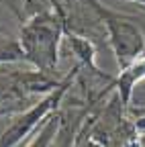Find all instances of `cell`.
I'll return each instance as SVG.
<instances>
[{
  "instance_id": "4",
  "label": "cell",
  "mask_w": 145,
  "mask_h": 147,
  "mask_svg": "<svg viewBox=\"0 0 145 147\" xmlns=\"http://www.w3.org/2000/svg\"><path fill=\"white\" fill-rule=\"evenodd\" d=\"M57 131H59V117L47 119L45 127L37 133V137L33 139V143H31L29 147H49V145H51V139L57 135Z\"/></svg>"
},
{
  "instance_id": "3",
  "label": "cell",
  "mask_w": 145,
  "mask_h": 147,
  "mask_svg": "<svg viewBox=\"0 0 145 147\" xmlns=\"http://www.w3.org/2000/svg\"><path fill=\"white\" fill-rule=\"evenodd\" d=\"M143 78H145V55H141L139 59H135L129 67L121 69V76H119V80H117L121 104H129L133 86H135L139 80H143Z\"/></svg>"
},
{
  "instance_id": "5",
  "label": "cell",
  "mask_w": 145,
  "mask_h": 147,
  "mask_svg": "<svg viewBox=\"0 0 145 147\" xmlns=\"http://www.w3.org/2000/svg\"><path fill=\"white\" fill-rule=\"evenodd\" d=\"M10 98H21L19 90H16V86H14L12 74L8 78H0V102H6Z\"/></svg>"
},
{
  "instance_id": "1",
  "label": "cell",
  "mask_w": 145,
  "mask_h": 147,
  "mask_svg": "<svg viewBox=\"0 0 145 147\" xmlns=\"http://www.w3.org/2000/svg\"><path fill=\"white\" fill-rule=\"evenodd\" d=\"M63 31L61 16L49 10L35 12L31 21H27L21 29V49L25 59H29L37 71L51 76L57 67V51L59 37Z\"/></svg>"
},
{
  "instance_id": "6",
  "label": "cell",
  "mask_w": 145,
  "mask_h": 147,
  "mask_svg": "<svg viewBox=\"0 0 145 147\" xmlns=\"http://www.w3.org/2000/svg\"><path fill=\"white\" fill-rule=\"evenodd\" d=\"M131 2H137L141 8H145V0H131Z\"/></svg>"
},
{
  "instance_id": "2",
  "label": "cell",
  "mask_w": 145,
  "mask_h": 147,
  "mask_svg": "<svg viewBox=\"0 0 145 147\" xmlns=\"http://www.w3.org/2000/svg\"><path fill=\"white\" fill-rule=\"evenodd\" d=\"M92 6L108 31V41H111V47L117 55V63L121 65V69L129 67L135 59L141 57L143 47H145V39H143L141 29L137 25H133L131 18L104 8L98 0H94Z\"/></svg>"
}]
</instances>
